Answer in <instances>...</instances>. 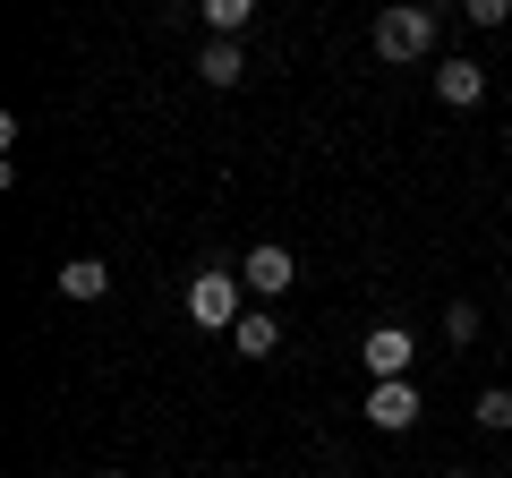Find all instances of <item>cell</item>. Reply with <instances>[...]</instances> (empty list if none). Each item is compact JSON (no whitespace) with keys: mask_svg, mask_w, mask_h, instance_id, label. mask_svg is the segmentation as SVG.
<instances>
[{"mask_svg":"<svg viewBox=\"0 0 512 478\" xmlns=\"http://www.w3.org/2000/svg\"><path fill=\"white\" fill-rule=\"evenodd\" d=\"M427 52H436V9L427 0H384L376 9V60L402 69V60H427Z\"/></svg>","mask_w":512,"mask_h":478,"instance_id":"6da1fadb","label":"cell"},{"mask_svg":"<svg viewBox=\"0 0 512 478\" xmlns=\"http://www.w3.org/2000/svg\"><path fill=\"white\" fill-rule=\"evenodd\" d=\"M239 291H248V282L231 274V265H197V274H188V325H205V333H231L239 316Z\"/></svg>","mask_w":512,"mask_h":478,"instance_id":"7a4b0ae2","label":"cell"},{"mask_svg":"<svg viewBox=\"0 0 512 478\" xmlns=\"http://www.w3.org/2000/svg\"><path fill=\"white\" fill-rule=\"evenodd\" d=\"M419 385L410 376H384V385H367V427H384V436H402V427H419Z\"/></svg>","mask_w":512,"mask_h":478,"instance_id":"3957f363","label":"cell"},{"mask_svg":"<svg viewBox=\"0 0 512 478\" xmlns=\"http://www.w3.org/2000/svg\"><path fill=\"white\" fill-rule=\"evenodd\" d=\"M239 282H248L256 299H282L299 282V257L282 248V239H265V248H248V265H239Z\"/></svg>","mask_w":512,"mask_h":478,"instance_id":"277c9868","label":"cell"},{"mask_svg":"<svg viewBox=\"0 0 512 478\" xmlns=\"http://www.w3.org/2000/svg\"><path fill=\"white\" fill-rule=\"evenodd\" d=\"M410 350H419V342H410L402 325H376V333L359 342V359H367V376L384 385V376H410Z\"/></svg>","mask_w":512,"mask_h":478,"instance_id":"5b68a950","label":"cell"},{"mask_svg":"<svg viewBox=\"0 0 512 478\" xmlns=\"http://www.w3.org/2000/svg\"><path fill=\"white\" fill-rule=\"evenodd\" d=\"M478 94H487V69H478V60H444V69H436V103L470 111Z\"/></svg>","mask_w":512,"mask_h":478,"instance_id":"8992f818","label":"cell"},{"mask_svg":"<svg viewBox=\"0 0 512 478\" xmlns=\"http://www.w3.org/2000/svg\"><path fill=\"white\" fill-rule=\"evenodd\" d=\"M197 77L205 86H239V77H248V52H239V35H214L197 52Z\"/></svg>","mask_w":512,"mask_h":478,"instance_id":"52a82bcc","label":"cell"},{"mask_svg":"<svg viewBox=\"0 0 512 478\" xmlns=\"http://www.w3.org/2000/svg\"><path fill=\"white\" fill-rule=\"evenodd\" d=\"M231 350H239V359H274V350H282V325H274L265 308H248V316L231 325Z\"/></svg>","mask_w":512,"mask_h":478,"instance_id":"ba28073f","label":"cell"},{"mask_svg":"<svg viewBox=\"0 0 512 478\" xmlns=\"http://www.w3.org/2000/svg\"><path fill=\"white\" fill-rule=\"evenodd\" d=\"M60 291H69V299H103L111 291V265L103 257H69V265H60Z\"/></svg>","mask_w":512,"mask_h":478,"instance_id":"9c48e42d","label":"cell"},{"mask_svg":"<svg viewBox=\"0 0 512 478\" xmlns=\"http://www.w3.org/2000/svg\"><path fill=\"white\" fill-rule=\"evenodd\" d=\"M197 9H205L214 35H248V26H256V0H197Z\"/></svg>","mask_w":512,"mask_h":478,"instance_id":"30bf717a","label":"cell"},{"mask_svg":"<svg viewBox=\"0 0 512 478\" xmlns=\"http://www.w3.org/2000/svg\"><path fill=\"white\" fill-rule=\"evenodd\" d=\"M470 419L487 427V436H504V427H512V385H487V393L470 402Z\"/></svg>","mask_w":512,"mask_h":478,"instance_id":"8fae6325","label":"cell"},{"mask_svg":"<svg viewBox=\"0 0 512 478\" xmlns=\"http://www.w3.org/2000/svg\"><path fill=\"white\" fill-rule=\"evenodd\" d=\"M444 333H453V342H478V308H470V299H453V308H444Z\"/></svg>","mask_w":512,"mask_h":478,"instance_id":"7c38bea8","label":"cell"},{"mask_svg":"<svg viewBox=\"0 0 512 478\" xmlns=\"http://www.w3.org/2000/svg\"><path fill=\"white\" fill-rule=\"evenodd\" d=\"M461 18H470V26H504L512 0H461Z\"/></svg>","mask_w":512,"mask_h":478,"instance_id":"4fadbf2b","label":"cell"},{"mask_svg":"<svg viewBox=\"0 0 512 478\" xmlns=\"http://www.w3.org/2000/svg\"><path fill=\"white\" fill-rule=\"evenodd\" d=\"M504 146H512V120H504Z\"/></svg>","mask_w":512,"mask_h":478,"instance_id":"5bb4252c","label":"cell"},{"mask_svg":"<svg viewBox=\"0 0 512 478\" xmlns=\"http://www.w3.org/2000/svg\"><path fill=\"white\" fill-rule=\"evenodd\" d=\"M444 478H470V470H444Z\"/></svg>","mask_w":512,"mask_h":478,"instance_id":"9a60e30c","label":"cell"},{"mask_svg":"<svg viewBox=\"0 0 512 478\" xmlns=\"http://www.w3.org/2000/svg\"><path fill=\"white\" fill-rule=\"evenodd\" d=\"M103 478H120V470H103Z\"/></svg>","mask_w":512,"mask_h":478,"instance_id":"2e32d148","label":"cell"}]
</instances>
